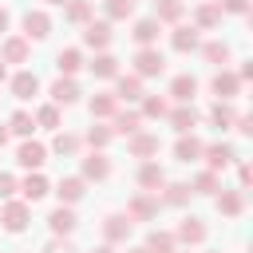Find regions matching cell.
Segmentation results:
<instances>
[{
	"label": "cell",
	"instance_id": "cell-3",
	"mask_svg": "<svg viewBox=\"0 0 253 253\" xmlns=\"http://www.w3.org/2000/svg\"><path fill=\"white\" fill-rule=\"evenodd\" d=\"M202 158H206V170L217 174V170H225V166L237 158V150H233L229 142H210V146H202Z\"/></svg>",
	"mask_w": 253,
	"mask_h": 253
},
{
	"label": "cell",
	"instance_id": "cell-51",
	"mask_svg": "<svg viewBox=\"0 0 253 253\" xmlns=\"http://www.w3.org/2000/svg\"><path fill=\"white\" fill-rule=\"evenodd\" d=\"M8 24H12V16H8V8H0V36L8 32Z\"/></svg>",
	"mask_w": 253,
	"mask_h": 253
},
{
	"label": "cell",
	"instance_id": "cell-33",
	"mask_svg": "<svg viewBox=\"0 0 253 253\" xmlns=\"http://www.w3.org/2000/svg\"><path fill=\"white\" fill-rule=\"evenodd\" d=\"M198 51H202V59H206V63H213V67H225V63H229V43H221V40L202 43Z\"/></svg>",
	"mask_w": 253,
	"mask_h": 253
},
{
	"label": "cell",
	"instance_id": "cell-1",
	"mask_svg": "<svg viewBox=\"0 0 253 253\" xmlns=\"http://www.w3.org/2000/svg\"><path fill=\"white\" fill-rule=\"evenodd\" d=\"M166 71V55L158 47H138L134 51V75L138 79H150V75H162Z\"/></svg>",
	"mask_w": 253,
	"mask_h": 253
},
{
	"label": "cell",
	"instance_id": "cell-12",
	"mask_svg": "<svg viewBox=\"0 0 253 253\" xmlns=\"http://www.w3.org/2000/svg\"><path fill=\"white\" fill-rule=\"evenodd\" d=\"M154 213H158V198H150L146 190L126 202V217H130V221H150Z\"/></svg>",
	"mask_w": 253,
	"mask_h": 253
},
{
	"label": "cell",
	"instance_id": "cell-8",
	"mask_svg": "<svg viewBox=\"0 0 253 253\" xmlns=\"http://www.w3.org/2000/svg\"><path fill=\"white\" fill-rule=\"evenodd\" d=\"M75 225H79V217H75V210H71V206H55V210L47 213V229H51L55 237L75 233Z\"/></svg>",
	"mask_w": 253,
	"mask_h": 253
},
{
	"label": "cell",
	"instance_id": "cell-30",
	"mask_svg": "<svg viewBox=\"0 0 253 253\" xmlns=\"http://www.w3.org/2000/svg\"><path fill=\"white\" fill-rule=\"evenodd\" d=\"M138 126H142V115L138 111H115V126H111L115 134H126L130 138V134H138Z\"/></svg>",
	"mask_w": 253,
	"mask_h": 253
},
{
	"label": "cell",
	"instance_id": "cell-55",
	"mask_svg": "<svg viewBox=\"0 0 253 253\" xmlns=\"http://www.w3.org/2000/svg\"><path fill=\"white\" fill-rule=\"evenodd\" d=\"M126 253H146V245H134V249H126Z\"/></svg>",
	"mask_w": 253,
	"mask_h": 253
},
{
	"label": "cell",
	"instance_id": "cell-43",
	"mask_svg": "<svg viewBox=\"0 0 253 253\" xmlns=\"http://www.w3.org/2000/svg\"><path fill=\"white\" fill-rule=\"evenodd\" d=\"M71 24H87L91 20V0H67V12H63Z\"/></svg>",
	"mask_w": 253,
	"mask_h": 253
},
{
	"label": "cell",
	"instance_id": "cell-44",
	"mask_svg": "<svg viewBox=\"0 0 253 253\" xmlns=\"http://www.w3.org/2000/svg\"><path fill=\"white\" fill-rule=\"evenodd\" d=\"M134 16V0H107V20H130Z\"/></svg>",
	"mask_w": 253,
	"mask_h": 253
},
{
	"label": "cell",
	"instance_id": "cell-32",
	"mask_svg": "<svg viewBox=\"0 0 253 253\" xmlns=\"http://www.w3.org/2000/svg\"><path fill=\"white\" fill-rule=\"evenodd\" d=\"M134 43L138 47H154V40H158V20H134Z\"/></svg>",
	"mask_w": 253,
	"mask_h": 253
},
{
	"label": "cell",
	"instance_id": "cell-4",
	"mask_svg": "<svg viewBox=\"0 0 253 253\" xmlns=\"http://www.w3.org/2000/svg\"><path fill=\"white\" fill-rule=\"evenodd\" d=\"M16 162H20L24 170H40V166L47 162V146H43V142H36V138H24V142H20V150H16Z\"/></svg>",
	"mask_w": 253,
	"mask_h": 253
},
{
	"label": "cell",
	"instance_id": "cell-53",
	"mask_svg": "<svg viewBox=\"0 0 253 253\" xmlns=\"http://www.w3.org/2000/svg\"><path fill=\"white\" fill-rule=\"evenodd\" d=\"M95 253H119V249H115V245H99Z\"/></svg>",
	"mask_w": 253,
	"mask_h": 253
},
{
	"label": "cell",
	"instance_id": "cell-14",
	"mask_svg": "<svg viewBox=\"0 0 253 253\" xmlns=\"http://www.w3.org/2000/svg\"><path fill=\"white\" fill-rule=\"evenodd\" d=\"M170 47H174V51H198V47H202L198 28H194V24H178V28L170 32Z\"/></svg>",
	"mask_w": 253,
	"mask_h": 253
},
{
	"label": "cell",
	"instance_id": "cell-46",
	"mask_svg": "<svg viewBox=\"0 0 253 253\" xmlns=\"http://www.w3.org/2000/svg\"><path fill=\"white\" fill-rule=\"evenodd\" d=\"M16 190H20V182H16L12 174H0V198H4V202H12V194H16Z\"/></svg>",
	"mask_w": 253,
	"mask_h": 253
},
{
	"label": "cell",
	"instance_id": "cell-29",
	"mask_svg": "<svg viewBox=\"0 0 253 253\" xmlns=\"http://www.w3.org/2000/svg\"><path fill=\"white\" fill-rule=\"evenodd\" d=\"M217 24H221L217 4H198V8H194V28H198V32H210V28H217Z\"/></svg>",
	"mask_w": 253,
	"mask_h": 253
},
{
	"label": "cell",
	"instance_id": "cell-50",
	"mask_svg": "<svg viewBox=\"0 0 253 253\" xmlns=\"http://www.w3.org/2000/svg\"><path fill=\"white\" fill-rule=\"evenodd\" d=\"M237 79L245 83V79H253V63H241V71H237Z\"/></svg>",
	"mask_w": 253,
	"mask_h": 253
},
{
	"label": "cell",
	"instance_id": "cell-25",
	"mask_svg": "<svg viewBox=\"0 0 253 253\" xmlns=\"http://www.w3.org/2000/svg\"><path fill=\"white\" fill-rule=\"evenodd\" d=\"M170 95H174L178 103H194V95H198V79H194V75H174V79H170Z\"/></svg>",
	"mask_w": 253,
	"mask_h": 253
},
{
	"label": "cell",
	"instance_id": "cell-6",
	"mask_svg": "<svg viewBox=\"0 0 253 253\" xmlns=\"http://www.w3.org/2000/svg\"><path fill=\"white\" fill-rule=\"evenodd\" d=\"M51 36V16L47 12H24V40L32 43V40H47Z\"/></svg>",
	"mask_w": 253,
	"mask_h": 253
},
{
	"label": "cell",
	"instance_id": "cell-36",
	"mask_svg": "<svg viewBox=\"0 0 253 253\" xmlns=\"http://www.w3.org/2000/svg\"><path fill=\"white\" fill-rule=\"evenodd\" d=\"M154 8H158V16H154L158 24H178V20H182V12H186V8H182V0H154Z\"/></svg>",
	"mask_w": 253,
	"mask_h": 253
},
{
	"label": "cell",
	"instance_id": "cell-20",
	"mask_svg": "<svg viewBox=\"0 0 253 253\" xmlns=\"http://www.w3.org/2000/svg\"><path fill=\"white\" fill-rule=\"evenodd\" d=\"M202 146H206V142H202L198 134H182V138L174 142V158H178V162H198V158H202Z\"/></svg>",
	"mask_w": 253,
	"mask_h": 253
},
{
	"label": "cell",
	"instance_id": "cell-10",
	"mask_svg": "<svg viewBox=\"0 0 253 253\" xmlns=\"http://www.w3.org/2000/svg\"><path fill=\"white\" fill-rule=\"evenodd\" d=\"M47 95H51V103H55V107H71V103H79V83H75V79H67V75H59V79L47 87Z\"/></svg>",
	"mask_w": 253,
	"mask_h": 253
},
{
	"label": "cell",
	"instance_id": "cell-48",
	"mask_svg": "<svg viewBox=\"0 0 253 253\" xmlns=\"http://www.w3.org/2000/svg\"><path fill=\"white\" fill-rule=\"evenodd\" d=\"M233 126H237V134H253V119H249V115H237Z\"/></svg>",
	"mask_w": 253,
	"mask_h": 253
},
{
	"label": "cell",
	"instance_id": "cell-5",
	"mask_svg": "<svg viewBox=\"0 0 253 253\" xmlns=\"http://www.w3.org/2000/svg\"><path fill=\"white\" fill-rule=\"evenodd\" d=\"M130 229H134V221H130L126 213H107V217H103V237H107V245L126 241V237H130Z\"/></svg>",
	"mask_w": 253,
	"mask_h": 253
},
{
	"label": "cell",
	"instance_id": "cell-37",
	"mask_svg": "<svg viewBox=\"0 0 253 253\" xmlns=\"http://www.w3.org/2000/svg\"><path fill=\"white\" fill-rule=\"evenodd\" d=\"M166 111H170V103L162 99V95H142V119H166Z\"/></svg>",
	"mask_w": 253,
	"mask_h": 253
},
{
	"label": "cell",
	"instance_id": "cell-27",
	"mask_svg": "<svg viewBox=\"0 0 253 253\" xmlns=\"http://www.w3.org/2000/svg\"><path fill=\"white\" fill-rule=\"evenodd\" d=\"M79 146H83V138H79V134H71V130H55V138H51V150H55L59 158L79 154Z\"/></svg>",
	"mask_w": 253,
	"mask_h": 253
},
{
	"label": "cell",
	"instance_id": "cell-41",
	"mask_svg": "<svg viewBox=\"0 0 253 253\" xmlns=\"http://www.w3.org/2000/svg\"><path fill=\"white\" fill-rule=\"evenodd\" d=\"M111 138H115V130H111V126H99V123H95V126L87 130V138H83V142H87L91 150H103V146H107Z\"/></svg>",
	"mask_w": 253,
	"mask_h": 253
},
{
	"label": "cell",
	"instance_id": "cell-15",
	"mask_svg": "<svg viewBox=\"0 0 253 253\" xmlns=\"http://www.w3.org/2000/svg\"><path fill=\"white\" fill-rule=\"evenodd\" d=\"M28 55H32V43L24 36H8L0 47V63H28Z\"/></svg>",
	"mask_w": 253,
	"mask_h": 253
},
{
	"label": "cell",
	"instance_id": "cell-42",
	"mask_svg": "<svg viewBox=\"0 0 253 253\" xmlns=\"http://www.w3.org/2000/svg\"><path fill=\"white\" fill-rule=\"evenodd\" d=\"M221 190V182H217V174H210V170H202L198 178H194V186H190V194H217Z\"/></svg>",
	"mask_w": 253,
	"mask_h": 253
},
{
	"label": "cell",
	"instance_id": "cell-47",
	"mask_svg": "<svg viewBox=\"0 0 253 253\" xmlns=\"http://www.w3.org/2000/svg\"><path fill=\"white\" fill-rule=\"evenodd\" d=\"M43 253H75V245H71L67 237H51V241L43 245Z\"/></svg>",
	"mask_w": 253,
	"mask_h": 253
},
{
	"label": "cell",
	"instance_id": "cell-11",
	"mask_svg": "<svg viewBox=\"0 0 253 253\" xmlns=\"http://www.w3.org/2000/svg\"><path fill=\"white\" fill-rule=\"evenodd\" d=\"M126 150H130V158H142V162H150V158L158 154V134H146V130H138V134H130V138H126Z\"/></svg>",
	"mask_w": 253,
	"mask_h": 253
},
{
	"label": "cell",
	"instance_id": "cell-17",
	"mask_svg": "<svg viewBox=\"0 0 253 253\" xmlns=\"http://www.w3.org/2000/svg\"><path fill=\"white\" fill-rule=\"evenodd\" d=\"M107 174H111L107 154H103V150H91V154L83 158V174H79V178H83V182H103Z\"/></svg>",
	"mask_w": 253,
	"mask_h": 253
},
{
	"label": "cell",
	"instance_id": "cell-9",
	"mask_svg": "<svg viewBox=\"0 0 253 253\" xmlns=\"http://www.w3.org/2000/svg\"><path fill=\"white\" fill-rule=\"evenodd\" d=\"M210 91L217 95V103H229V99H233V95L241 91V79H237L233 71H225V67H221V71H217V75L210 79Z\"/></svg>",
	"mask_w": 253,
	"mask_h": 253
},
{
	"label": "cell",
	"instance_id": "cell-7",
	"mask_svg": "<svg viewBox=\"0 0 253 253\" xmlns=\"http://www.w3.org/2000/svg\"><path fill=\"white\" fill-rule=\"evenodd\" d=\"M83 43L95 47V51H107V43H111V20H87L83 24Z\"/></svg>",
	"mask_w": 253,
	"mask_h": 253
},
{
	"label": "cell",
	"instance_id": "cell-39",
	"mask_svg": "<svg viewBox=\"0 0 253 253\" xmlns=\"http://www.w3.org/2000/svg\"><path fill=\"white\" fill-rule=\"evenodd\" d=\"M32 119H36V126H43V130H59V107H55V103H43Z\"/></svg>",
	"mask_w": 253,
	"mask_h": 253
},
{
	"label": "cell",
	"instance_id": "cell-19",
	"mask_svg": "<svg viewBox=\"0 0 253 253\" xmlns=\"http://www.w3.org/2000/svg\"><path fill=\"white\" fill-rule=\"evenodd\" d=\"M20 194H24V202H40L43 194H51V182H47L40 170H32V174L20 182Z\"/></svg>",
	"mask_w": 253,
	"mask_h": 253
},
{
	"label": "cell",
	"instance_id": "cell-21",
	"mask_svg": "<svg viewBox=\"0 0 253 253\" xmlns=\"http://www.w3.org/2000/svg\"><path fill=\"white\" fill-rule=\"evenodd\" d=\"M138 186H142L146 194H150V190H162V186H166V170H162L158 162H142V166H138Z\"/></svg>",
	"mask_w": 253,
	"mask_h": 253
},
{
	"label": "cell",
	"instance_id": "cell-16",
	"mask_svg": "<svg viewBox=\"0 0 253 253\" xmlns=\"http://www.w3.org/2000/svg\"><path fill=\"white\" fill-rule=\"evenodd\" d=\"M166 119H170V126H174L178 134H194V126H198V111H194L190 103H178L174 111H166Z\"/></svg>",
	"mask_w": 253,
	"mask_h": 253
},
{
	"label": "cell",
	"instance_id": "cell-18",
	"mask_svg": "<svg viewBox=\"0 0 253 253\" xmlns=\"http://www.w3.org/2000/svg\"><path fill=\"white\" fill-rule=\"evenodd\" d=\"M83 194H87V182H83L79 174H71V178H59V186H55V198H59V206H75Z\"/></svg>",
	"mask_w": 253,
	"mask_h": 253
},
{
	"label": "cell",
	"instance_id": "cell-52",
	"mask_svg": "<svg viewBox=\"0 0 253 253\" xmlns=\"http://www.w3.org/2000/svg\"><path fill=\"white\" fill-rule=\"evenodd\" d=\"M8 142V123H0V146Z\"/></svg>",
	"mask_w": 253,
	"mask_h": 253
},
{
	"label": "cell",
	"instance_id": "cell-49",
	"mask_svg": "<svg viewBox=\"0 0 253 253\" xmlns=\"http://www.w3.org/2000/svg\"><path fill=\"white\" fill-rule=\"evenodd\" d=\"M237 182H241V190H245V186H249V182H253V170H249V166H245V162H241V166H237Z\"/></svg>",
	"mask_w": 253,
	"mask_h": 253
},
{
	"label": "cell",
	"instance_id": "cell-38",
	"mask_svg": "<svg viewBox=\"0 0 253 253\" xmlns=\"http://www.w3.org/2000/svg\"><path fill=\"white\" fill-rule=\"evenodd\" d=\"M206 119H210V123H213V126H221V130H225V126H233V119H237V111H233V107H229V103H213V107H210V115H206Z\"/></svg>",
	"mask_w": 253,
	"mask_h": 253
},
{
	"label": "cell",
	"instance_id": "cell-2",
	"mask_svg": "<svg viewBox=\"0 0 253 253\" xmlns=\"http://www.w3.org/2000/svg\"><path fill=\"white\" fill-rule=\"evenodd\" d=\"M28 221H32L28 202H4V206H0V225H4L8 233H24Z\"/></svg>",
	"mask_w": 253,
	"mask_h": 253
},
{
	"label": "cell",
	"instance_id": "cell-34",
	"mask_svg": "<svg viewBox=\"0 0 253 253\" xmlns=\"http://www.w3.org/2000/svg\"><path fill=\"white\" fill-rule=\"evenodd\" d=\"M119 79V91H115V99H142V79L138 75H115Z\"/></svg>",
	"mask_w": 253,
	"mask_h": 253
},
{
	"label": "cell",
	"instance_id": "cell-31",
	"mask_svg": "<svg viewBox=\"0 0 253 253\" xmlns=\"http://www.w3.org/2000/svg\"><path fill=\"white\" fill-rule=\"evenodd\" d=\"M245 210V198H241V190H221L217 194V213H225V217H237Z\"/></svg>",
	"mask_w": 253,
	"mask_h": 253
},
{
	"label": "cell",
	"instance_id": "cell-45",
	"mask_svg": "<svg viewBox=\"0 0 253 253\" xmlns=\"http://www.w3.org/2000/svg\"><path fill=\"white\" fill-rule=\"evenodd\" d=\"M217 12H229V16H245L249 12V0H213Z\"/></svg>",
	"mask_w": 253,
	"mask_h": 253
},
{
	"label": "cell",
	"instance_id": "cell-24",
	"mask_svg": "<svg viewBox=\"0 0 253 253\" xmlns=\"http://www.w3.org/2000/svg\"><path fill=\"white\" fill-rule=\"evenodd\" d=\"M87 67H91V75H95V79H115V75H119V59H115L111 51H99Z\"/></svg>",
	"mask_w": 253,
	"mask_h": 253
},
{
	"label": "cell",
	"instance_id": "cell-23",
	"mask_svg": "<svg viewBox=\"0 0 253 253\" xmlns=\"http://www.w3.org/2000/svg\"><path fill=\"white\" fill-rule=\"evenodd\" d=\"M55 67H59V75L75 79V71L83 67V51H79V47H63V51L55 55Z\"/></svg>",
	"mask_w": 253,
	"mask_h": 253
},
{
	"label": "cell",
	"instance_id": "cell-26",
	"mask_svg": "<svg viewBox=\"0 0 253 253\" xmlns=\"http://www.w3.org/2000/svg\"><path fill=\"white\" fill-rule=\"evenodd\" d=\"M115 111H119V99L111 91L91 95V119H115Z\"/></svg>",
	"mask_w": 253,
	"mask_h": 253
},
{
	"label": "cell",
	"instance_id": "cell-13",
	"mask_svg": "<svg viewBox=\"0 0 253 253\" xmlns=\"http://www.w3.org/2000/svg\"><path fill=\"white\" fill-rule=\"evenodd\" d=\"M174 241H182V245H202L206 241V221L202 217H182L178 221V233H174Z\"/></svg>",
	"mask_w": 253,
	"mask_h": 253
},
{
	"label": "cell",
	"instance_id": "cell-28",
	"mask_svg": "<svg viewBox=\"0 0 253 253\" xmlns=\"http://www.w3.org/2000/svg\"><path fill=\"white\" fill-rule=\"evenodd\" d=\"M146 253H178L174 233H166V229H150V233H146Z\"/></svg>",
	"mask_w": 253,
	"mask_h": 253
},
{
	"label": "cell",
	"instance_id": "cell-35",
	"mask_svg": "<svg viewBox=\"0 0 253 253\" xmlns=\"http://www.w3.org/2000/svg\"><path fill=\"white\" fill-rule=\"evenodd\" d=\"M190 202V186L186 182H166L162 186V206H186Z\"/></svg>",
	"mask_w": 253,
	"mask_h": 253
},
{
	"label": "cell",
	"instance_id": "cell-40",
	"mask_svg": "<svg viewBox=\"0 0 253 253\" xmlns=\"http://www.w3.org/2000/svg\"><path fill=\"white\" fill-rule=\"evenodd\" d=\"M32 130H36V119H32L28 111H16V115L8 119V134H24V138H28Z\"/></svg>",
	"mask_w": 253,
	"mask_h": 253
},
{
	"label": "cell",
	"instance_id": "cell-54",
	"mask_svg": "<svg viewBox=\"0 0 253 253\" xmlns=\"http://www.w3.org/2000/svg\"><path fill=\"white\" fill-rule=\"evenodd\" d=\"M4 79H8V67H4V63H0V83H4Z\"/></svg>",
	"mask_w": 253,
	"mask_h": 253
},
{
	"label": "cell",
	"instance_id": "cell-22",
	"mask_svg": "<svg viewBox=\"0 0 253 253\" xmlns=\"http://www.w3.org/2000/svg\"><path fill=\"white\" fill-rule=\"evenodd\" d=\"M8 87H12V95H16V99H32V95L40 91V79H36V71H16Z\"/></svg>",
	"mask_w": 253,
	"mask_h": 253
},
{
	"label": "cell",
	"instance_id": "cell-56",
	"mask_svg": "<svg viewBox=\"0 0 253 253\" xmlns=\"http://www.w3.org/2000/svg\"><path fill=\"white\" fill-rule=\"evenodd\" d=\"M47 4H67V0H47Z\"/></svg>",
	"mask_w": 253,
	"mask_h": 253
}]
</instances>
